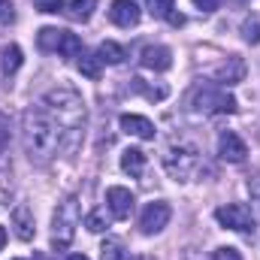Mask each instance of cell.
<instances>
[{
	"label": "cell",
	"instance_id": "484cf974",
	"mask_svg": "<svg viewBox=\"0 0 260 260\" xmlns=\"http://www.w3.org/2000/svg\"><path fill=\"white\" fill-rule=\"evenodd\" d=\"M173 3H176V0H148V6H151V15H154V18H167V15L176 9Z\"/></svg>",
	"mask_w": 260,
	"mask_h": 260
},
{
	"label": "cell",
	"instance_id": "e0dca14e",
	"mask_svg": "<svg viewBox=\"0 0 260 260\" xmlns=\"http://www.w3.org/2000/svg\"><path fill=\"white\" fill-rule=\"evenodd\" d=\"M61 40H64V30H61V27H43V30L37 34V46H40V52H58Z\"/></svg>",
	"mask_w": 260,
	"mask_h": 260
},
{
	"label": "cell",
	"instance_id": "4dcf8cb0",
	"mask_svg": "<svg viewBox=\"0 0 260 260\" xmlns=\"http://www.w3.org/2000/svg\"><path fill=\"white\" fill-rule=\"evenodd\" d=\"M191 3H194L200 12H215L221 6V0H191Z\"/></svg>",
	"mask_w": 260,
	"mask_h": 260
},
{
	"label": "cell",
	"instance_id": "44dd1931",
	"mask_svg": "<svg viewBox=\"0 0 260 260\" xmlns=\"http://www.w3.org/2000/svg\"><path fill=\"white\" fill-rule=\"evenodd\" d=\"M130 88H133V91H139V94H145L148 100H164V97L170 94V88H167V85H160V88H148V85H145V79H139V76H133V79H130Z\"/></svg>",
	"mask_w": 260,
	"mask_h": 260
},
{
	"label": "cell",
	"instance_id": "4fadbf2b",
	"mask_svg": "<svg viewBox=\"0 0 260 260\" xmlns=\"http://www.w3.org/2000/svg\"><path fill=\"white\" fill-rule=\"evenodd\" d=\"M121 130L127 136H139V139H154V124L145 118V115H121L118 118Z\"/></svg>",
	"mask_w": 260,
	"mask_h": 260
},
{
	"label": "cell",
	"instance_id": "7402d4cb",
	"mask_svg": "<svg viewBox=\"0 0 260 260\" xmlns=\"http://www.w3.org/2000/svg\"><path fill=\"white\" fill-rule=\"evenodd\" d=\"M85 49H82V40L76 37V34H70L64 30V40H61V46H58V55H64V58H79Z\"/></svg>",
	"mask_w": 260,
	"mask_h": 260
},
{
	"label": "cell",
	"instance_id": "d6986e66",
	"mask_svg": "<svg viewBox=\"0 0 260 260\" xmlns=\"http://www.w3.org/2000/svg\"><path fill=\"white\" fill-rule=\"evenodd\" d=\"M21 49L18 46H6L3 49V55H0V70H3V76H12V73H18V67H21Z\"/></svg>",
	"mask_w": 260,
	"mask_h": 260
},
{
	"label": "cell",
	"instance_id": "d4e9b609",
	"mask_svg": "<svg viewBox=\"0 0 260 260\" xmlns=\"http://www.w3.org/2000/svg\"><path fill=\"white\" fill-rule=\"evenodd\" d=\"M242 40L248 46H257L260 43V18H245L242 21Z\"/></svg>",
	"mask_w": 260,
	"mask_h": 260
},
{
	"label": "cell",
	"instance_id": "8fae6325",
	"mask_svg": "<svg viewBox=\"0 0 260 260\" xmlns=\"http://www.w3.org/2000/svg\"><path fill=\"white\" fill-rule=\"evenodd\" d=\"M142 67L154 70V73H164V70L173 67V52L167 46H145L142 49Z\"/></svg>",
	"mask_w": 260,
	"mask_h": 260
},
{
	"label": "cell",
	"instance_id": "ffe728a7",
	"mask_svg": "<svg viewBox=\"0 0 260 260\" xmlns=\"http://www.w3.org/2000/svg\"><path fill=\"white\" fill-rule=\"evenodd\" d=\"M100 70H103L100 55H91V52H82V55H79V73H82V76H88V79H100Z\"/></svg>",
	"mask_w": 260,
	"mask_h": 260
},
{
	"label": "cell",
	"instance_id": "2e32d148",
	"mask_svg": "<svg viewBox=\"0 0 260 260\" xmlns=\"http://www.w3.org/2000/svg\"><path fill=\"white\" fill-rule=\"evenodd\" d=\"M94 9H97V0H70L64 6L70 21H88L94 15Z\"/></svg>",
	"mask_w": 260,
	"mask_h": 260
},
{
	"label": "cell",
	"instance_id": "7a4b0ae2",
	"mask_svg": "<svg viewBox=\"0 0 260 260\" xmlns=\"http://www.w3.org/2000/svg\"><path fill=\"white\" fill-rule=\"evenodd\" d=\"M43 106L46 112L58 121L61 127V145L73 148L79 133L85 127V118H88V109H85V100L73 91V88H55L43 97Z\"/></svg>",
	"mask_w": 260,
	"mask_h": 260
},
{
	"label": "cell",
	"instance_id": "e575fe53",
	"mask_svg": "<svg viewBox=\"0 0 260 260\" xmlns=\"http://www.w3.org/2000/svg\"><path fill=\"white\" fill-rule=\"evenodd\" d=\"M133 260H148V257H133Z\"/></svg>",
	"mask_w": 260,
	"mask_h": 260
},
{
	"label": "cell",
	"instance_id": "9c48e42d",
	"mask_svg": "<svg viewBox=\"0 0 260 260\" xmlns=\"http://www.w3.org/2000/svg\"><path fill=\"white\" fill-rule=\"evenodd\" d=\"M106 206H109V212H112L115 221H124L133 212V194H130L127 188H121V185H112L106 191Z\"/></svg>",
	"mask_w": 260,
	"mask_h": 260
},
{
	"label": "cell",
	"instance_id": "4316f807",
	"mask_svg": "<svg viewBox=\"0 0 260 260\" xmlns=\"http://www.w3.org/2000/svg\"><path fill=\"white\" fill-rule=\"evenodd\" d=\"M37 3V9L40 12H49V15H55V12H64V0H34Z\"/></svg>",
	"mask_w": 260,
	"mask_h": 260
},
{
	"label": "cell",
	"instance_id": "52a82bcc",
	"mask_svg": "<svg viewBox=\"0 0 260 260\" xmlns=\"http://www.w3.org/2000/svg\"><path fill=\"white\" fill-rule=\"evenodd\" d=\"M170 218H173L170 203L154 200V203H148V206L142 209V215H139V230H142L145 236H154V233H160V230L170 224Z\"/></svg>",
	"mask_w": 260,
	"mask_h": 260
},
{
	"label": "cell",
	"instance_id": "d6a6232c",
	"mask_svg": "<svg viewBox=\"0 0 260 260\" xmlns=\"http://www.w3.org/2000/svg\"><path fill=\"white\" fill-rule=\"evenodd\" d=\"M3 245H6V230L0 227V251H3Z\"/></svg>",
	"mask_w": 260,
	"mask_h": 260
},
{
	"label": "cell",
	"instance_id": "ba28073f",
	"mask_svg": "<svg viewBox=\"0 0 260 260\" xmlns=\"http://www.w3.org/2000/svg\"><path fill=\"white\" fill-rule=\"evenodd\" d=\"M218 154H221V160H227V164H242L245 154H248V145H245V139H242L239 133L224 130V133L218 136Z\"/></svg>",
	"mask_w": 260,
	"mask_h": 260
},
{
	"label": "cell",
	"instance_id": "30bf717a",
	"mask_svg": "<svg viewBox=\"0 0 260 260\" xmlns=\"http://www.w3.org/2000/svg\"><path fill=\"white\" fill-rule=\"evenodd\" d=\"M109 18H112V24H118V27H133V24H139L142 9H139L133 0H115L112 9H109Z\"/></svg>",
	"mask_w": 260,
	"mask_h": 260
},
{
	"label": "cell",
	"instance_id": "f1b7e54d",
	"mask_svg": "<svg viewBox=\"0 0 260 260\" xmlns=\"http://www.w3.org/2000/svg\"><path fill=\"white\" fill-rule=\"evenodd\" d=\"M9 21H15V6L12 0H0V24H9Z\"/></svg>",
	"mask_w": 260,
	"mask_h": 260
},
{
	"label": "cell",
	"instance_id": "83f0119b",
	"mask_svg": "<svg viewBox=\"0 0 260 260\" xmlns=\"http://www.w3.org/2000/svg\"><path fill=\"white\" fill-rule=\"evenodd\" d=\"M248 194H251V206H254V218H260V179L248 182Z\"/></svg>",
	"mask_w": 260,
	"mask_h": 260
},
{
	"label": "cell",
	"instance_id": "5b68a950",
	"mask_svg": "<svg viewBox=\"0 0 260 260\" xmlns=\"http://www.w3.org/2000/svg\"><path fill=\"white\" fill-rule=\"evenodd\" d=\"M194 109L203 115H230L236 112V97L227 88H203L194 97Z\"/></svg>",
	"mask_w": 260,
	"mask_h": 260
},
{
	"label": "cell",
	"instance_id": "3957f363",
	"mask_svg": "<svg viewBox=\"0 0 260 260\" xmlns=\"http://www.w3.org/2000/svg\"><path fill=\"white\" fill-rule=\"evenodd\" d=\"M164 167L167 173L176 179V182H188L194 176V170L200 167V151L191 142H179V145H170L167 154H164Z\"/></svg>",
	"mask_w": 260,
	"mask_h": 260
},
{
	"label": "cell",
	"instance_id": "603a6c76",
	"mask_svg": "<svg viewBox=\"0 0 260 260\" xmlns=\"http://www.w3.org/2000/svg\"><path fill=\"white\" fill-rule=\"evenodd\" d=\"M100 257L103 260H130L127 251H124V245H121L118 239H106V242L100 245Z\"/></svg>",
	"mask_w": 260,
	"mask_h": 260
},
{
	"label": "cell",
	"instance_id": "277c9868",
	"mask_svg": "<svg viewBox=\"0 0 260 260\" xmlns=\"http://www.w3.org/2000/svg\"><path fill=\"white\" fill-rule=\"evenodd\" d=\"M79 221H82V215H79V203H76V197H67L64 203L58 206L55 221H52V224H55V236H52L55 251H64L67 245L73 242V233H76Z\"/></svg>",
	"mask_w": 260,
	"mask_h": 260
},
{
	"label": "cell",
	"instance_id": "6da1fadb",
	"mask_svg": "<svg viewBox=\"0 0 260 260\" xmlns=\"http://www.w3.org/2000/svg\"><path fill=\"white\" fill-rule=\"evenodd\" d=\"M21 139L34 164H49L61 148V127L46 112V106H30L21 115Z\"/></svg>",
	"mask_w": 260,
	"mask_h": 260
},
{
	"label": "cell",
	"instance_id": "5bb4252c",
	"mask_svg": "<svg viewBox=\"0 0 260 260\" xmlns=\"http://www.w3.org/2000/svg\"><path fill=\"white\" fill-rule=\"evenodd\" d=\"M215 79H218L221 85H236V82H242V79H245V61L236 58V55L227 58V64L215 70Z\"/></svg>",
	"mask_w": 260,
	"mask_h": 260
},
{
	"label": "cell",
	"instance_id": "cb8c5ba5",
	"mask_svg": "<svg viewBox=\"0 0 260 260\" xmlns=\"http://www.w3.org/2000/svg\"><path fill=\"white\" fill-rule=\"evenodd\" d=\"M85 227H88L91 233H103V230L109 227V221H106V212H103V209H94V212H88V215H85Z\"/></svg>",
	"mask_w": 260,
	"mask_h": 260
},
{
	"label": "cell",
	"instance_id": "ac0fdd59",
	"mask_svg": "<svg viewBox=\"0 0 260 260\" xmlns=\"http://www.w3.org/2000/svg\"><path fill=\"white\" fill-rule=\"evenodd\" d=\"M97 55H100V61H103V64H121V61L127 58L124 46H118L115 40H106V43H100Z\"/></svg>",
	"mask_w": 260,
	"mask_h": 260
},
{
	"label": "cell",
	"instance_id": "7c38bea8",
	"mask_svg": "<svg viewBox=\"0 0 260 260\" xmlns=\"http://www.w3.org/2000/svg\"><path fill=\"white\" fill-rule=\"evenodd\" d=\"M12 227H15V236L21 239V242H30L34 239V233H37V227H34V212H30V206H15L12 209Z\"/></svg>",
	"mask_w": 260,
	"mask_h": 260
},
{
	"label": "cell",
	"instance_id": "836d02e7",
	"mask_svg": "<svg viewBox=\"0 0 260 260\" xmlns=\"http://www.w3.org/2000/svg\"><path fill=\"white\" fill-rule=\"evenodd\" d=\"M67 260H91V257H85V254H70Z\"/></svg>",
	"mask_w": 260,
	"mask_h": 260
},
{
	"label": "cell",
	"instance_id": "9a60e30c",
	"mask_svg": "<svg viewBox=\"0 0 260 260\" xmlns=\"http://www.w3.org/2000/svg\"><path fill=\"white\" fill-rule=\"evenodd\" d=\"M121 170L133 176V179H139L142 173H145V151L142 148H127L124 154H121Z\"/></svg>",
	"mask_w": 260,
	"mask_h": 260
},
{
	"label": "cell",
	"instance_id": "f546056e",
	"mask_svg": "<svg viewBox=\"0 0 260 260\" xmlns=\"http://www.w3.org/2000/svg\"><path fill=\"white\" fill-rule=\"evenodd\" d=\"M212 260H242V254H239L236 248H218V251L212 254Z\"/></svg>",
	"mask_w": 260,
	"mask_h": 260
},
{
	"label": "cell",
	"instance_id": "8992f818",
	"mask_svg": "<svg viewBox=\"0 0 260 260\" xmlns=\"http://www.w3.org/2000/svg\"><path fill=\"white\" fill-rule=\"evenodd\" d=\"M218 224L227 227V230H236V233H254V212L245 206V203H227L215 212Z\"/></svg>",
	"mask_w": 260,
	"mask_h": 260
},
{
	"label": "cell",
	"instance_id": "1f68e13d",
	"mask_svg": "<svg viewBox=\"0 0 260 260\" xmlns=\"http://www.w3.org/2000/svg\"><path fill=\"white\" fill-rule=\"evenodd\" d=\"M167 21H170V24H173V27H182V24H185V15H182V12H176V9H173V12H170V15H167Z\"/></svg>",
	"mask_w": 260,
	"mask_h": 260
}]
</instances>
